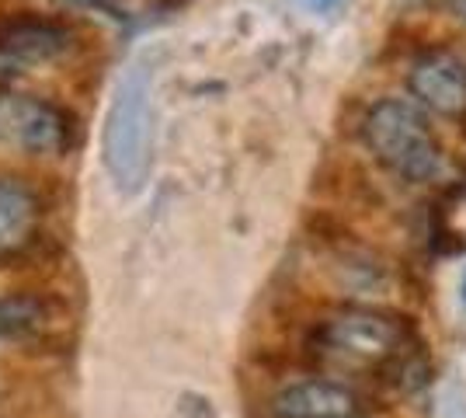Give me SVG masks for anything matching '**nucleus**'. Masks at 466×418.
Here are the masks:
<instances>
[{"mask_svg":"<svg viewBox=\"0 0 466 418\" xmlns=\"http://www.w3.org/2000/svg\"><path fill=\"white\" fill-rule=\"evenodd\" d=\"M449 11L460 21H466V0H449Z\"/></svg>","mask_w":466,"mask_h":418,"instance_id":"obj_10","label":"nucleus"},{"mask_svg":"<svg viewBox=\"0 0 466 418\" xmlns=\"http://www.w3.org/2000/svg\"><path fill=\"white\" fill-rule=\"evenodd\" d=\"M418 339L410 324L372 307H341L317 321L307 335V356L338 377H387L408 370Z\"/></svg>","mask_w":466,"mask_h":418,"instance_id":"obj_1","label":"nucleus"},{"mask_svg":"<svg viewBox=\"0 0 466 418\" xmlns=\"http://www.w3.org/2000/svg\"><path fill=\"white\" fill-rule=\"evenodd\" d=\"M49 324L46 303L32 293L0 300V339H35Z\"/></svg>","mask_w":466,"mask_h":418,"instance_id":"obj_9","label":"nucleus"},{"mask_svg":"<svg viewBox=\"0 0 466 418\" xmlns=\"http://www.w3.org/2000/svg\"><path fill=\"white\" fill-rule=\"evenodd\" d=\"M307 4H310L313 11H328V7L334 4V0H307Z\"/></svg>","mask_w":466,"mask_h":418,"instance_id":"obj_11","label":"nucleus"},{"mask_svg":"<svg viewBox=\"0 0 466 418\" xmlns=\"http://www.w3.org/2000/svg\"><path fill=\"white\" fill-rule=\"evenodd\" d=\"M362 143L387 171L410 185H431L446 175V150L418 105L404 98L376 101L362 119Z\"/></svg>","mask_w":466,"mask_h":418,"instance_id":"obj_2","label":"nucleus"},{"mask_svg":"<svg viewBox=\"0 0 466 418\" xmlns=\"http://www.w3.org/2000/svg\"><path fill=\"white\" fill-rule=\"evenodd\" d=\"M0 126L28 154H66L74 143L70 116L28 95H11L0 101Z\"/></svg>","mask_w":466,"mask_h":418,"instance_id":"obj_4","label":"nucleus"},{"mask_svg":"<svg viewBox=\"0 0 466 418\" xmlns=\"http://www.w3.org/2000/svg\"><path fill=\"white\" fill-rule=\"evenodd\" d=\"M70 46V32L49 18H7L0 21V60L11 63H46Z\"/></svg>","mask_w":466,"mask_h":418,"instance_id":"obj_7","label":"nucleus"},{"mask_svg":"<svg viewBox=\"0 0 466 418\" xmlns=\"http://www.w3.org/2000/svg\"><path fill=\"white\" fill-rule=\"evenodd\" d=\"M154 147V116H150V77L133 66L118 84L108 122H105V164L118 189L137 192L150 171Z\"/></svg>","mask_w":466,"mask_h":418,"instance_id":"obj_3","label":"nucleus"},{"mask_svg":"<svg viewBox=\"0 0 466 418\" xmlns=\"http://www.w3.org/2000/svg\"><path fill=\"white\" fill-rule=\"evenodd\" d=\"M463 293H466V286H463Z\"/></svg>","mask_w":466,"mask_h":418,"instance_id":"obj_12","label":"nucleus"},{"mask_svg":"<svg viewBox=\"0 0 466 418\" xmlns=\"http://www.w3.org/2000/svg\"><path fill=\"white\" fill-rule=\"evenodd\" d=\"M268 412L272 418H362L366 398L345 380L310 377L279 387Z\"/></svg>","mask_w":466,"mask_h":418,"instance_id":"obj_6","label":"nucleus"},{"mask_svg":"<svg viewBox=\"0 0 466 418\" xmlns=\"http://www.w3.org/2000/svg\"><path fill=\"white\" fill-rule=\"evenodd\" d=\"M39 199L18 178L0 175V259L21 255L39 234Z\"/></svg>","mask_w":466,"mask_h":418,"instance_id":"obj_8","label":"nucleus"},{"mask_svg":"<svg viewBox=\"0 0 466 418\" xmlns=\"http://www.w3.org/2000/svg\"><path fill=\"white\" fill-rule=\"evenodd\" d=\"M408 91L414 101L442 116V119H463L466 116V63L449 49H431L410 63Z\"/></svg>","mask_w":466,"mask_h":418,"instance_id":"obj_5","label":"nucleus"}]
</instances>
